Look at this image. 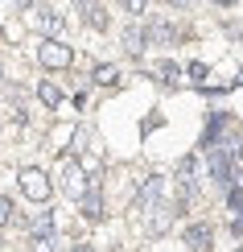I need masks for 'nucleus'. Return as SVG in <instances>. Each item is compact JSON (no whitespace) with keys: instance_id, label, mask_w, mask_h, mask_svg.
Returning a JSON list of instances; mask_svg holds the SVG:
<instances>
[{"instance_id":"obj_26","label":"nucleus","mask_w":243,"mask_h":252,"mask_svg":"<svg viewBox=\"0 0 243 252\" xmlns=\"http://www.w3.org/2000/svg\"><path fill=\"white\" fill-rule=\"evenodd\" d=\"M0 83H4V66H0Z\"/></svg>"},{"instance_id":"obj_14","label":"nucleus","mask_w":243,"mask_h":252,"mask_svg":"<svg viewBox=\"0 0 243 252\" xmlns=\"http://www.w3.org/2000/svg\"><path fill=\"white\" fill-rule=\"evenodd\" d=\"M82 4V21H87L91 29H108V13H103L99 4H91V0H79Z\"/></svg>"},{"instance_id":"obj_10","label":"nucleus","mask_w":243,"mask_h":252,"mask_svg":"<svg viewBox=\"0 0 243 252\" xmlns=\"http://www.w3.org/2000/svg\"><path fill=\"white\" fill-rule=\"evenodd\" d=\"M149 41H153V46H173V41H177V25L169 17H157L149 25Z\"/></svg>"},{"instance_id":"obj_20","label":"nucleus","mask_w":243,"mask_h":252,"mask_svg":"<svg viewBox=\"0 0 243 252\" xmlns=\"http://www.w3.org/2000/svg\"><path fill=\"white\" fill-rule=\"evenodd\" d=\"M17 219V207H13V198H0V227H8Z\"/></svg>"},{"instance_id":"obj_28","label":"nucleus","mask_w":243,"mask_h":252,"mask_svg":"<svg viewBox=\"0 0 243 252\" xmlns=\"http://www.w3.org/2000/svg\"><path fill=\"white\" fill-rule=\"evenodd\" d=\"M0 252H4V244H0Z\"/></svg>"},{"instance_id":"obj_12","label":"nucleus","mask_w":243,"mask_h":252,"mask_svg":"<svg viewBox=\"0 0 243 252\" xmlns=\"http://www.w3.org/2000/svg\"><path fill=\"white\" fill-rule=\"evenodd\" d=\"M29 21H33V25H37V29H41L46 37H58L62 29H66V21H62L58 13H50V8H37V13L29 17Z\"/></svg>"},{"instance_id":"obj_4","label":"nucleus","mask_w":243,"mask_h":252,"mask_svg":"<svg viewBox=\"0 0 243 252\" xmlns=\"http://www.w3.org/2000/svg\"><path fill=\"white\" fill-rule=\"evenodd\" d=\"M177 215H182V203H169V198H161L157 207H149V211H144V232H149V236H165L169 227H173Z\"/></svg>"},{"instance_id":"obj_17","label":"nucleus","mask_w":243,"mask_h":252,"mask_svg":"<svg viewBox=\"0 0 243 252\" xmlns=\"http://www.w3.org/2000/svg\"><path fill=\"white\" fill-rule=\"evenodd\" d=\"M29 227H33V232H54V211H50V207H41Z\"/></svg>"},{"instance_id":"obj_9","label":"nucleus","mask_w":243,"mask_h":252,"mask_svg":"<svg viewBox=\"0 0 243 252\" xmlns=\"http://www.w3.org/2000/svg\"><path fill=\"white\" fill-rule=\"evenodd\" d=\"M186 248L189 252H210V244H215V232H210L206 223H194V227H186Z\"/></svg>"},{"instance_id":"obj_15","label":"nucleus","mask_w":243,"mask_h":252,"mask_svg":"<svg viewBox=\"0 0 243 252\" xmlns=\"http://www.w3.org/2000/svg\"><path fill=\"white\" fill-rule=\"evenodd\" d=\"M227 211H231V219H243V186L227 190Z\"/></svg>"},{"instance_id":"obj_21","label":"nucleus","mask_w":243,"mask_h":252,"mask_svg":"<svg viewBox=\"0 0 243 252\" xmlns=\"http://www.w3.org/2000/svg\"><path fill=\"white\" fill-rule=\"evenodd\" d=\"M149 8H153V0H124V13H132V17L149 13Z\"/></svg>"},{"instance_id":"obj_18","label":"nucleus","mask_w":243,"mask_h":252,"mask_svg":"<svg viewBox=\"0 0 243 252\" xmlns=\"http://www.w3.org/2000/svg\"><path fill=\"white\" fill-rule=\"evenodd\" d=\"M91 79L99 83V87H111V83L120 79V70H115V66H95V70H91Z\"/></svg>"},{"instance_id":"obj_11","label":"nucleus","mask_w":243,"mask_h":252,"mask_svg":"<svg viewBox=\"0 0 243 252\" xmlns=\"http://www.w3.org/2000/svg\"><path fill=\"white\" fill-rule=\"evenodd\" d=\"M37 99L46 103L50 112H66V108H70V103H66V95H62V91H58L50 79H41V83H37Z\"/></svg>"},{"instance_id":"obj_7","label":"nucleus","mask_w":243,"mask_h":252,"mask_svg":"<svg viewBox=\"0 0 243 252\" xmlns=\"http://www.w3.org/2000/svg\"><path fill=\"white\" fill-rule=\"evenodd\" d=\"M79 211H82V219H91V223H99V219L108 215L103 211V194H99V178H95V186L79 198Z\"/></svg>"},{"instance_id":"obj_13","label":"nucleus","mask_w":243,"mask_h":252,"mask_svg":"<svg viewBox=\"0 0 243 252\" xmlns=\"http://www.w3.org/2000/svg\"><path fill=\"white\" fill-rule=\"evenodd\" d=\"M62 240L54 232H33V240H29V252H58Z\"/></svg>"},{"instance_id":"obj_2","label":"nucleus","mask_w":243,"mask_h":252,"mask_svg":"<svg viewBox=\"0 0 243 252\" xmlns=\"http://www.w3.org/2000/svg\"><path fill=\"white\" fill-rule=\"evenodd\" d=\"M37 62L46 70H66L70 62H75V50L66 46V41H58V37H41V46H37Z\"/></svg>"},{"instance_id":"obj_19","label":"nucleus","mask_w":243,"mask_h":252,"mask_svg":"<svg viewBox=\"0 0 243 252\" xmlns=\"http://www.w3.org/2000/svg\"><path fill=\"white\" fill-rule=\"evenodd\" d=\"M157 75H161V83H177L182 66H177V62H161V66H157Z\"/></svg>"},{"instance_id":"obj_8","label":"nucleus","mask_w":243,"mask_h":252,"mask_svg":"<svg viewBox=\"0 0 243 252\" xmlns=\"http://www.w3.org/2000/svg\"><path fill=\"white\" fill-rule=\"evenodd\" d=\"M120 41H124V50H128V54H144V50L153 46V41H149V29H144V25H136V21H132L128 29H124V33H120Z\"/></svg>"},{"instance_id":"obj_27","label":"nucleus","mask_w":243,"mask_h":252,"mask_svg":"<svg viewBox=\"0 0 243 252\" xmlns=\"http://www.w3.org/2000/svg\"><path fill=\"white\" fill-rule=\"evenodd\" d=\"M239 83H243V70H239Z\"/></svg>"},{"instance_id":"obj_5","label":"nucleus","mask_w":243,"mask_h":252,"mask_svg":"<svg viewBox=\"0 0 243 252\" xmlns=\"http://www.w3.org/2000/svg\"><path fill=\"white\" fill-rule=\"evenodd\" d=\"M165 198V178L161 174H153V178H144V186H140V194H136V211H149V207H157Z\"/></svg>"},{"instance_id":"obj_1","label":"nucleus","mask_w":243,"mask_h":252,"mask_svg":"<svg viewBox=\"0 0 243 252\" xmlns=\"http://www.w3.org/2000/svg\"><path fill=\"white\" fill-rule=\"evenodd\" d=\"M58 186H62V190H66L70 198H75V203H79V198L95 186V178H87V170H82L79 157H66V161H62V174H58Z\"/></svg>"},{"instance_id":"obj_25","label":"nucleus","mask_w":243,"mask_h":252,"mask_svg":"<svg viewBox=\"0 0 243 252\" xmlns=\"http://www.w3.org/2000/svg\"><path fill=\"white\" fill-rule=\"evenodd\" d=\"M215 4H235V0H215Z\"/></svg>"},{"instance_id":"obj_16","label":"nucleus","mask_w":243,"mask_h":252,"mask_svg":"<svg viewBox=\"0 0 243 252\" xmlns=\"http://www.w3.org/2000/svg\"><path fill=\"white\" fill-rule=\"evenodd\" d=\"M215 149H223L231 161H239V153H243V141L239 136H223V141H215Z\"/></svg>"},{"instance_id":"obj_6","label":"nucleus","mask_w":243,"mask_h":252,"mask_svg":"<svg viewBox=\"0 0 243 252\" xmlns=\"http://www.w3.org/2000/svg\"><path fill=\"white\" fill-rule=\"evenodd\" d=\"M177 190H182V198L198 194V157H186V161L177 165Z\"/></svg>"},{"instance_id":"obj_23","label":"nucleus","mask_w":243,"mask_h":252,"mask_svg":"<svg viewBox=\"0 0 243 252\" xmlns=\"http://www.w3.org/2000/svg\"><path fill=\"white\" fill-rule=\"evenodd\" d=\"M169 4H173V8H189V4H194V0H169Z\"/></svg>"},{"instance_id":"obj_24","label":"nucleus","mask_w":243,"mask_h":252,"mask_svg":"<svg viewBox=\"0 0 243 252\" xmlns=\"http://www.w3.org/2000/svg\"><path fill=\"white\" fill-rule=\"evenodd\" d=\"M70 252H95L91 244H75V248H70Z\"/></svg>"},{"instance_id":"obj_3","label":"nucleus","mask_w":243,"mask_h":252,"mask_svg":"<svg viewBox=\"0 0 243 252\" xmlns=\"http://www.w3.org/2000/svg\"><path fill=\"white\" fill-rule=\"evenodd\" d=\"M21 190H25V198H33V203L41 207L50 194H54V182H50V174L41 170V165H25V170H21Z\"/></svg>"},{"instance_id":"obj_22","label":"nucleus","mask_w":243,"mask_h":252,"mask_svg":"<svg viewBox=\"0 0 243 252\" xmlns=\"http://www.w3.org/2000/svg\"><path fill=\"white\" fill-rule=\"evenodd\" d=\"M231 236H235L239 244H243V219H231Z\"/></svg>"}]
</instances>
